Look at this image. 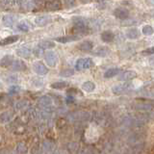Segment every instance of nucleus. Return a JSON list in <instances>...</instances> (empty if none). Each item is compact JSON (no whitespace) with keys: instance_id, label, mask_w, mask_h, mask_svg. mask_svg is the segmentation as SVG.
<instances>
[{"instance_id":"1","label":"nucleus","mask_w":154,"mask_h":154,"mask_svg":"<svg viewBox=\"0 0 154 154\" xmlns=\"http://www.w3.org/2000/svg\"><path fill=\"white\" fill-rule=\"evenodd\" d=\"M73 28L72 30L76 34L77 36L81 35V34H88L89 33V25L87 23V20L82 17H75L73 20Z\"/></svg>"},{"instance_id":"2","label":"nucleus","mask_w":154,"mask_h":154,"mask_svg":"<svg viewBox=\"0 0 154 154\" xmlns=\"http://www.w3.org/2000/svg\"><path fill=\"white\" fill-rule=\"evenodd\" d=\"M94 66V62L91 58H81L75 63V69L77 70H84L93 67Z\"/></svg>"},{"instance_id":"3","label":"nucleus","mask_w":154,"mask_h":154,"mask_svg":"<svg viewBox=\"0 0 154 154\" xmlns=\"http://www.w3.org/2000/svg\"><path fill=\"white\" fill-rule=\"evenodd\" d=\"M45 60L48 66L54 67L58 64V56L54 51L48 50L45 53Z\"/></svg>"},{"instance_id":"4","label":"nucleus","mask_w":154,"mask_h":154,"mask_svg":"<svg viewBox=\"0 0 154 154\" xmlns=\"http://www.w3.org/2000/svg\"><path fill=\"white\" fill-rule=\"evenodd\" d=\"M33 69L38 75H45V74H47V72H48V69L46 67V66L41 61H38V62L34 63Z\"/></svg>"},{"instance_id":"5","label":"nucleus","mask_w":154,"mask_h":154,"mask_svg":"<svg viewBox=\"0 0 154 154\" xmlns=\"http://www.w3.org/2000/svg\"><path fill=\"white\" fill-rule=\"evenodd\" d=\"M114 16L120 20H125V19L129 18V12L128 10L124 8H117L114 11Z\"/></svg>"},{"instance_id":"6","label":"nucleus","mask_w":154,"mask_h":154,"mask_svg":"<svg viewBox=\"0 0 154 154\" xmlns=\"http://www.w3.org/2000/svg\"><path fill=\"white\" fill-rule=\"evenodd\" d=\"M51 22L50 16H38L35 18V24L40 27L46 26L48 23Z\"/></svg>"},{"instance_id":"7","label":"nucleus","mask_w":154,"mask_h":154,"mask_svg":"<svg viewBox=\"0 0 154 154\" xmlns=\"http://www.w3.org/2000/svg\"><path fill=\"white\" fill-rule=\"evenodd\" d=\"M137 76V73L133 70H126L122 72V74L119 76V80L120 81H130L134 79Z\"/></svg>"},{"instance_id":"8","label":"nucleus","mask_w":154,"mask_h":154,"mask_svg":"<svg viewBox=\"0 0 154 154\" xmlns=\"http://www.w3.org/2000/svg\"><path fill=\"white\" fill-rule=\"evenodd\" d=\"M130 84L128 83H124V84H120V85H117L115 86L114 88L112 89V91L116 94H123L125 91H127L130 89Z\"/></svg>"},{"instance_id":"9","label":"nucleus","mask_w":154,"mask_h":154,"mask_svg":"<svg viewBox=\"0 0 154 154\" xmlns=\"http://www.w3.org/2000/svg\"><path fill=\"white\" fill-rule=\"evenodd\" d=\"M93 48H94V42L91 41H84L81 43H79L78 45V49L83 52H90L93 50Z\"/></svg>"},{"instance_id":"10","label":"nucleus","mask_w":154,"mask_h":154,"mask_svg":"<svg viewBox=\"0 0 154 154\" xmlns=\"http://www.w3.org/2000/svg\"><path fill=\"white\" fill-rule=\"evenodd\" d=\"M2 21L5 26L12 27L17 22V17L14 16V14H6L2 17Z\"/></svg>"},{"instance_id":"11","label":"nucleus","mask_w":154,"mask_h":154,"mask_svg":"<svg viewBox=\"0 0 154 154\" xmlns=\"http://www.w3.org/2000/svg\"><path fill=\"white\" fill-rule=\"evenodd\" d=\"M79 38H80V36H77V35H69V36H64V37L57 38L56 41L58 42H61V43H66V42H71L78 41Z\"/></svg>"},{"instance_id":"12","label":"nucleus","mask_w":154,"mask_h":154,"mask_svg":"<svg viewBox=\"0 0 154 154\" xmlns=\"http://www.w3.org/2000/svg\"><path fill=\"white\" fill-rule=\"evenodd\" d=\"M11 67L14 71H23L26 69V65H25V63L21 60H16V61H14Z\"/></svg>"},{"instance_id":"13","label":"nucleus","mask_w":154,"mask_h":154,"mask_svg":"<svg viewBox=\"0 0 154 154\" xmlns=\"http://www.w3.org/2000/svg\"><path fill=\"white\" fill-rule=\"evenodd\" d=\"M33 53V50H31L30 48L28 47H20L18 48L17 50V54L21 57V58H25V59H28V58H30V56L32 55Z\"/></svg>"},{"instance_id":"14","label":"nucleus","mask_w":154,"mask_h":154,"mask_svg":"<svg viewBox=\"0 0 154 154\" xmlns=\"http://www.w3.org/2000/svg\"><path fill=\"white\" fill-rule=\"evenodd\" d=\"M14 57L12 55H5L1 60H0V66L1 67H9L13 65Z\"/></svg>"},{"instance_id":"15","label":"nucleus","mask_w":154,"mask_h":154,"mask_svg":"<svg viewBox=\"0 0 154 154\" xmlns=\"http://www.w3.org/2000/svg\"><path fill=\"white\" fill-rule=\"evenodd\" d=\"M19 37L17 35H14V36H9L7 38H3V40L0 41V45H13V43L17 42L18 41Z\"/></svg>"},{"instance_id":"16","label":"nucleus","mask_w":154,"mask_h":154,"mask_svg":"<svg viewBox=\"0 0 154 154\" xmlns=\"http://www.w3.org/2000/svg\"><path fill=\"white\" fill-rule=\"evenodd\" d=\"M114 38H115V35H114V33L112 31H104L103 33H101V40H102L104 42H112L114 41Z\"/></svg>"},{"instance_id":"17","label":"nucleus","mask_w":154,"mask_h":154,"mask_svg":"<svg viewBox=\"0 0 154 154\" xmlns=\"http://www.w3.org/2000/svg\"><path fill=\"white\" fill-rule=\"evenodd\" d=\"M94 54L99 57H105L110 54V49L106 46H98L94 51Z\"/></svg>"},{"instance_id":"18","label":"nucleus","mask_w":154,"mask_h":154,"mask_svg":"<svg viewBox=\"0 0 154 154\" xmlns=\"http://www.w3.org/2000/svg\"><path fill=\"white\" fill-rule=\"evenodd\" d=\"M38 105L42 106L43 108H48L50 107L52 105V99L51 97L47 95H45V96H42V97L38 99Z\"/></svg>"},{"instance_id":"19","label":"nucleus","mask_w":154,"mask_h":154,"mask_svg":"<svg viewBox=\"0 0 154 154\" xmlns=\"http://www.w3.org/2000/svg\"><path fill=\"white\" fill-rule=\"evenodd\" d=\"M19 5L20 7L27 11H31L35 8V4H34L33 0H19Z\"/></svg>"},{"instance_id":"20","label":"nucleus","mask_w":154,"mask_h":154,"mask_svg":"<svg viewBox=\"0 0 154 154\" xmlns=\"http://www.w3.org/2000/svg\"><path fill=\"white\" fill-rule=\"evenodd\" d=\"M140 36H141V33L137 28H131L126 32V37L130 40H136L140 38Z\"/></svg>"},{"instance_id":"21","label":"nucleus","mask_w":154,"mask_h":154,"mask_svg":"<svg viewBox=\"0 0 154 154\" xmlns=\"http://www.w3.org/2000/svg\"><path fill=\"white\" fill-rule=\"evenodd\" d=\"M119 73H120V69H119V67H112V69H109L108 70L105 71L104 77L105 78H112V77L117 76Z\"/></svg>"},{"instance_id":"22","label":"nucleus","mask_w":154,"mask_h":154,"mask_svg":"<svg viewBox=\"0 0 154 154\" xmlns=\"http://www.w3.org/2000/svg\"><path fill=\"white\" fill-rule=\"evenodd\" d=\"M54 46H55V42H53L51 41H42L38 43V47H40L42 50L50 49V48H53Z\"/></svg>"},{"instance_id":"23","label":"nucleus","mask_w":154,"mask_h":154,"mask_svg":"<svg viewBox=\"0 0 154 154\" xmlns=\"http://www.w3.org/2000/svg\"><path fill=\"white\" fill-rule=\"evenodd\" d=\"M82 89H83L85 91H87V93H91V91H94L95 90V85L94 82L87 81L82 85Z\"/></svg>"},{"instance_id":"24","label":"nucleus","mask_w":154,"mask_h":154,"mask_svg":"<svg viewBox=\"0 0 154 154\" xmlns=\"http://www.w3.org/2000/svg\"><path fill=\"white\" fill-rule=\"evenodd\" d=\"M67 82L66 81H58V82H55V83L51 84V88L54 89V90H63L67 87Z\"/></svg>"},{"instance_id":"25","label":"nucleus","mask_w":154,"mask_h":154,"mask_svg":"<svg viewBox=\"0 0 154 154\" xmlns=\"http://www.w3.org/2000/svg\"><path fill=\"white\" fill-rule=\"evenodd\" d=\"M17 30L21 31V32H28L30 30V25L27 21H20L19 23H17Z\"/></svg>"},{"instance_id":"26","label":"nucleus","mask_w":154,"mask_h":154,"mask_svg":"<svg viewBox=\"0 0 154 154\" xmlns=\"http://www.w3.org/2000/svg\"><path fill=\"white\" fill-rule=\"evenodd\" d=\"M13 118V115L10 112H5L0 116V122H10Z\"/></svg>"},{"instance_id":"27","label":"nucleus","mask_w":154,"mask_h":154,"mask_svg":"<svg viewBox=\"0 0 154 154\" xmlns=\"http://www.w3.org/2000/svg\"><path fill=\"white\" fill-rule=\"evenodd\" d=\"M142 32L146 36H151L154 33V29L150 25H144L142 29Z\"/></svg>"},{"instance_id":"28","label":"nucleus","mask_w":154,"mask_h":154,"mask_svg":"<svg viewBox=\"0 0 154 154\" xmlns=\"http://www.w3.org/2000/svg\"><path fill=\"white\" fill-rule=\"evenodd\" d=\"M73 74H74V70L69 69H64L60 72V76H62V77H69V76H72Z\"/></svg>"},{"instance_id":"29","label":"nucleus","mask_w":154,"mask_h":154,"mask_svg":"<svg viewBox=\"0 0 154 154\" xmlns=\"http://www.w3.org/2000/svg\"><path fill=\"white\" fill-rule=\"evenodd\" d=\"M47 8H49L50 10H59L61 8V4L59 1H53L47 4Z\"/></svg>"},{"instance_id":"30","label":"nucleus","mask_w":154,"mask_h":154,"mask_svg":"<svg viewBox=\"0 0 154 154\" xmlns=\"http://www.w3.org/2000/svg\"><path fill=\"white\" fill-rule=\"evenodd\" d=\"M20 91V87L19 86H11L9 88V94H17L18 91Z\"/></svg>"},{"instance_id":"31","label":"nucleus","mask_w":154,"mask_h":154,"mask_svg":"<svg viewBox=\"0 0 154 154\" xmlns=\"http://www.w3.org/2000/svg\"><path fill=\"white\" fill-rule=\"evenodd\" d=\"M17 151H19L20 153H25L27 151V147L23 143H18L17 146Z\"/></svg>"},{"instance_id":"32","label":"nucleus","mask_w":154,"mask_h":154,"mask_svg":"<svg viewBox=\"0 0 154 154\" xmlns=\"http://www.w3.org/2000/svg\"><path fill=\"white\" fill-rule=\"evenodd\" d=\"M142 54H143V55H153L154 54V46L147 47L146 49L143 50Z\"/></svg>"},{"instance_id":"33","label":"nucleus","mask_w":154,"mask_h":154,"mask_svg":"<svg viewBox=\"0 0 154 154\" xmlns=\"http://www.w3.org/2000/svg\"><path fill=\"white\" fill-rule=\"evenodd\" d=\"M42 52H43V50L41 49V48H40V47H38V46L35 48V49L33 50V53H34V54H35L37 57H41V55L42 54Z\"/></svg>"},{"instance_id":"34","label":"nucleus","mask_w":154,"mask_h":154,"mask_svg":"<svg viewBox=\"0 0 154 154\" xmlns=\"http://www.w3.org/2000/svg\"><path fill=\"white\" fill-rule=\"evenodd\" d=\"M27 102L26 101H24V100H22V101H19V102H17V109H21V108H23V107H25V104H26Z\"/></svg>"},{"instance_id":"35","label":"nucleus","mask_w":154,"mask_h":154,"mask_svg":"<svg viewBox=\"0 0 154 154\" xmlns=\"http://www.w3.org/2000/svg\"><path fill=\"white\" fill-rule=\"evenodd\" d=\"M17 81V77L14 76V75H12L7 78V82H9V83H14V82Z\"/></svg>"},{"instance_id":"36","label":"nucleus","mask_w":154,"mask_h":154,"mask_svg":"<svg viewBox=\"0 0 154 154\" xmlns=\"http://www.w3.org/2000/svg\"><path fill=\"white\" fill-rule=\"evenodd\" d=\"M74 1L75 0H65V2H66V4L67 5V6H73L74 5Z\"/></svg>"},{"instance_id":"37","label":"nucleus","mask_w":154,"mask_h":154,"mask_svg":"<svg viewBox=\"0 0 154 154\" xmlns=\"http://www.w3.org/2000/svg\"><path fill=\"white\" fill-rule=\"evenodd\" d=\"M14 0H1V3L4 5H9L10 3H12Z\"/></svg>"},{"instance_id":"38","label":"nucleus","mask_w":154,"mask_h":154,"mask_svg":"<svg viewBox=\"0 0 154 154\" xmlns=\"http://www.w3.org/2000/svg\"><path fill=\"white\" fill-rule=\"evenodd\" d=\"M1 87H2V85H1V83H0V88H1Z\"/></svg>"},{"instance_id":"39","label":"nucleus","mask_w":154,"mask_h":154,"mask_svg":"<svg viewBox=\"0 0 154 154\" xmlns=\"http://www.w3.org/2000/svg\"><path fill=\"white\" fill-rule=\"evenodd\" d=\"M151 1H152V2H153V3H154V0H151Z\"/></svg>"}]
</instances>
